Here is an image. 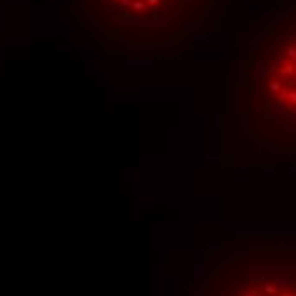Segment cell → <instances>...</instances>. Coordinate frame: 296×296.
<instances>
[{"instance_id": "cell-1", "label": "cell", "mask_w": 296, "mask_h": 296, "mask_svg": "<svg viewBox=\"0 0 296 296\" xmlns=\"http://www.w3.org/2000/svg\"><path fill=\"white\" fill-rule=\"evenodd\" d=\"M114 10L124 19L141 26L164 24L170 17L184 12L191 0H107Z\"/></svg>"}, {"instance_id": "cell-2", "label": "cell", "mask_w": 296, "mask_h": 296, "mask_svg": "<svg viewBox=\"0 0 296 296\" xmlns=\"http://www.w3.org/2000/svg\"><path fill=\"white\" fill-rule=\"evenodd\" d=\"M267 87L283 109L296 113V44H289L274 60Z\"/></svg>"}]
</instances>
